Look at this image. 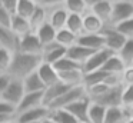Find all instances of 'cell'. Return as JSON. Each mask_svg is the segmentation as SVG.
<instances>
[{"instance_id": "1", "label": "cell", "mask_w": 133, "mask_h": 123, "mask_svg": "<svg viewBox=\"0 0 133 123\" xmlns=\"http://www.w3.org/2000/svg\"><path fill=\"white\" fill-rule=\"evenodd\" d=\"M40 64H42L40 56H32V54H24L17 51V53L13 54V60L9 72H7V76L10 79L23 82L27 76L37 72Z\"/></svg>"}, {"instance_id": "2", "label": "cell", "mask_w": 133, "mask_h": 123, "mask_svg": "<svg viewBox=\"0 0 133 123\" xmlns=\"http://www.w3.org/2000/svg\"><path fill=\"white\" fill-rule=\"evenodd\" d=\"M86 97V89L83 86H76V87H72L66 92L64 94H62L59 99H56L52 105L49 106V110H59V109H66L67 106L73 105L75 102Z\"/></svg>"}, {"instance_id": "3", "label": "cell", "mask_w": 133, "mask_h": 123, "mask_svg": "<svg viewBox=\"0 0 133 123\" xmlns=\"http://www.w3.org/2000/svg\"><path fill=\"white\" fill-rule=\"evenodd\" d=\"M132 17H133V2H130V0H116V2H113L110 26H117L119 23L126 22Z\"/></svg>"}, {"instance_id": "4", "label": "cell", "mask_w": 133, "mask_h": 123, "mask_svg": "<svg viewBox=\"0 0 133 123\" xmlns=\"http://www.w3.org/2000/svg\"><path fill=\"white\" fill-rule=\"evenodd\" d=\"M102 36L104 37V49H109L110 51L117 54L120 51V49L126 43V37L122 36L113 26H106L104 30L102 31Z\"/></svg>"}, {"instance_id": "5", "label": "cell", "mask_w": 133, "mask_h": 123, "mask_svg": "<svg viewBox=\"0 0 133 123\" xmlns=\"http://www.w3.org/2000/svg\"><path fill=\"white\" fill-rule=\"evenodd\" d=\"M87 4H89L90 13H93L97 19H100L106 26H110L113 2H110V0H93V2H87Z\"/></svg>"}, {"instance_id": "6", "label": "cell", "mask_w": 133, "mask_h": 123, "mask_svg": "<svg viewBox=\"0 0 133 123\" xmlns=\"http://www.w3.org/2000/svg\"><path fill=\"white\" fill-rule=\"evenodd\" d=\"M113 51H110L109 49H102L99 51H95L89 59L86 60L83 66H82V70H83V74L84 73H92V72H96V70H102L103 64L107 62L110 56H113Z\"/></svg>"}, {"instance_id": "7", "label": "cell", "mask_w": 133, "mask_h": 123, "mask_svg": "<svg viewBox=\"0 0 133 123\" xmlns=\"http://www.w3.org/2000/svg\"><path fill=\"white\" fill-rule=\"evenodd\" d=\"M24 87H23V82H20V80H15L12 79L9 83V86H7L6 92L3 93V96H2V99L0 100H4V102L10 103L12 106H15V107H17L19 103L22 102V99L24 97Z\"/></svg>"}, {"instance_id": "8", "label": "cell", "mask_w": 133, "mask_h": 123, "mask_svg": "<svg viewBox=\"0 0 133 123\" xmlns=\"http://www.w3.org/2000/svg\"><path fill=\"white\" fill-rule=\"evenodd\" d=\"M50 114V110L44 106L37 109H32V110L23 112L20 114H16L13 123H42L46 120Z\"/></svg>"}, {"instance_id": "9", "label": "cell", "mask_w": 133, "mask_h": 123, "mask_svg": "<svg viewBox=\"0 0 133 123\" xmlns=\"http://www.w3.org/2000/svg\"><path fill=\"white\" fill-rule=\"evenodd\" d=\"M42 51H43V46H42L40 40L37 39L36 33H30V34H27V36H24L20 39V43H19V53L42 57Z\"/></svg>"}, {"instance_id": "10", "label": "cell", "mask_w": 133, "mask_h": 123, "mask_svg": "<svg viewBox=\"0 0 133 123\" xmlns=\"http://www.w3.org/2000/svg\"><path fill=\"white\" fill-rule=\"evenodd\" d=\"M89 107H90V100H89V97L86 96V97H83V99L75 102L73 105L67 106L64 110L69 112L79 123H89V117H87V114H89Z\"/></svg>"}, {"instance_id": "11", "label": "cell", "mask_w": 133, "mask_h": 123, "mask_svg": "<svg viewBox=\"0 0 133 123\" xmlns=\"http://www.w3.org/2000/svg\"><path fill=\"white\" fill-rule=\"evenodd\" d=\"M66 49L60 47L56 42L50 43V44L43 46V51H42V62L47 63V64H55L63 57H66Z\"/></svg>"}, {"instance_id": "12", "label": "cell", "mask_w": 133, "mask_h": 123, "mask_svg": "<svg viewBox=\"0 0 133 123\" xmlns=\"http://www.w3.org/2000/svg\"><path fill=\"white\" fill-rule=\"evenodd\" d=\"M122 90L123 87L119 89H109L103 96H100L96 100H90L93 103L103 106L106 109H112V107H122Z\"/></svg>"}, {"instance_id": "13", "label": "cell", "mask_w": 133, "mask_h": 123, "mask_svg": "<svg viewBox=\"0 0 133 123\" xmlns=\"http://www.w3.org/2000/svg\"><path fill=\"white\" fill-rule=\"evenodd\" d=\"M67 19H69V13H67V10L64 9L63 2H62L60 4L57 6V7H55L52 11H49L47 22H49L50 24L53 26V29H55L56 31H59V30H63V29H66Z\"/></svg>"}, {"instance_id": "14", "label": "cell", "mask_w": 133, "mask_h": 123, "mask_svg": "<svg viewBox=\"0 0 133 123\" xmlns=\"http://www.w3.org/2000/svg\"><path fill=\"white\" fill-rule=\"evenodd\" d=\"M43 105V92L42 93H26L19 106L16 107V114H20L23 112L32 110V109L42 107Z\"/></svg>"}, {"instance_id": "15", "label": "cell", "mask_w": 133, "mask_h": 123, "mask_svg": "<svg viewBox=\"0 0 133 123\" xmlns=\"http://www.w3.org/2000/svg\"><path fill=\"white\" fill-rule=\"evenodd\" d=\"M19 43L20 39L13 33L12 29L0 27V47L15 54L19 51Z\"/></svg>"}, {"instance_id": "16", "label": "cell", "mask_w": 133, "mask_h": 123, "mask_svg": "<svg viewBox=\"0 0 133 123\" xmlns=\"http://www.w3.org/2000/svg\"><path fill=\"white\" fill-rule=\"evenodd\" d=\"M104 27L106 24L90 11L83 16V34H102Z\"/></svg>"}, {"instance_id": "17", "label": "cell", "mask_w": 133, "mask_h": 123, "mask_svg": "<svg viewBox=\"0 0 133 123\" xmlns=\"http://www.w3.org/2000/svg\"><path fill=\"white\" fill-rule=\"evenodd\" d=\"M69 89H72V87L67 86V85H64V83H62V82H57L56 85L50 86V87H46V90L43 92V105H44V107H49L56 99H59L62 94H64Z\"/></svg>"}, {"instance_id": "18", "label": "cell", "mask_w": 133, "mask_h": 123, "mask_svg": "<svg viewBox=\"0 0 133 123\" xmlns=\"http://www.w3.org/2000/svg\"><path fill=\"white\" fill-rule=\"evenodd\" d=\"M93 53H95L93 50H89V49L83 47V46H80V44H75L70 49H67L66 57L70 60H73L75 63H77L79 66H83L84 63H86V60L89 59Z\"/></svg>"}, {"instance_id": "19", "label": "cell", "mask_w": 133, "mask_h": 123, "mask_svg": "<svg viewBox=\"0 0 133 123\" xmlns=\"http://www.w3.org/2000/svg\"><path fill=\"white\" fill-rule=\"evenodd\" d=\"M37 74H39L40 80L43 82V85L46 86V87H50V86L56 85L57 82H60V80H59V74H57V72L55 70V67H53L52 64H47V63L42 62V64L39 66V69H37Z\"/></svg>"}, {"instance_id": "20", "label": "cell", "mask_w": 133, "mask_h": 123, "mask_svg": "<svg viewBox=\"0 0 133 123\" xmlns=\"http://www.w3.org/2000/svg\"><path fill=\"white\" fill-rule=\"evenodd\" d=\"M77 44L93 51H99L104 49V37L102 34H82L77 39Z\"/></svg>"}, {"instance_id": "21", "label": "cell", "mask_w": 133, "mask_h": 123, "mask_svg": "<svg viewBox=\"0 0 133 123\" xmlns=\"http://www.w3.org/2000/svg\"><path fill=\"white\" fill-rule=\"evenodd\" d=\"M23 87H24V93H42V92L46 90V86L40 80L37 72L32 73L23 80Z\"/></svg>"}, {"instance_id": "22", "label": "cell", "mask_w": 133, "mask_h": 123, "mask_svg": "<svg viewBox=\"0 0 133 123\" xmlns=\"http://www.w3.org/2000/svg\"><path fill=\"white\" fill-rule=\"evenodd\" d=\"M37 9V2L35 0H17V9H16V16L22 19L30 20L33 13Z\"/></svg>"}, {"instance_id": "23", "label": "cell", "mask_w": 133, "mask_h": 123, "mask_svg": "<svg viewBox=\"0 0 133 123\" xmlns=\"http://www.w3.org/2000/svg\"><path fill=\"white\" fill-rule=\"evenodd\" d=\"M130 119V113H127L123 107H112L107 109L104 123H127Z\"/></svg>"}, {"instance_id": "24", "label": "cell", "mask_w": 133, "mask_h": 123, "mask_svg": "<svg viewBox=\"0 0 133 123\" xmlns=\"http://www.w3.org/2000/svg\"><path fill=\"white\" fill-rule=\"evenodd\" d=\"M64 9L69 14H77V16H84L89 11V4L87 0H64L63 2Z\"/></svg>"}, {"instance_id": "25", "label": "cell", "mask_w": 133, "mask_h": 123, "mask_svg": "<svg viewBox=\"0 0 133 123\" xmlns=\"http://www.w3.org/2000/svg\"><path fill=\"white\" fill-rule=\"evenodd\" d=\"M124 69H126V66L123 64L120 57H119L117 54H113V56H110L109 59H107V62L103 64L102 72H104V73H107V74H122L124 72Z\"/></svg>"}, {"instance_id": "26", "label": "cell", "mask_w": 133, "mask_h": 123, "mask_svg": "<svg viewBox=\"0 0 133 123\" xmlns=\"http://www.w3.org/2000/svg\"><path fill=\"white\" fill-rule=\"evenodd\" d=\"M56 33H57V31L53 29V26L50 24L49 22H46L37 31H36V36L40 40L42 46H46V44H50V43L56 42Z\"/></svg>"}, {"instance_id": "27", "label": "cell", "mask_w": 133, "mask_h": 123, "mask_svg": "<svg viewBox=\"0 0 133 123\" xmlns=\"http://www.w3.org/2000/svg\"><path fill=\"white\" fill-rule=\"evenodd\" d=\"M10 29H12V31L19 37V39H22V37H24V36H27V34L33 33V31H32V27H30L29 20L22 19V17H19V16H15V17H13L12 27H10Z\"/></svg>"}, {"instance_id": "28", "label": "cell", "mask_w": 133, "mask_h": 123, "mask_svg": "<svg viewBox=\"0 0 133 123\" xmlns=\"http://www.w3.org/2000/svg\"><path fill=\"white\" fill-rule=\"evenodd\" d=\"M77 36H75V34L72 33V31H69L67 29H63V30H59L57 33H56V43H57L60 47L63 49H70L72 46L77 44Z\"/></svg>"}, {"instance_id": "29", "label": "cell", "mask_w": 133, "mask_h": 123, "mask_svg": "<svg viewBox=\"0 0 133 123\" xmlns=\"http://www.w3.org/2000/svg\"><path fill=\"white\" fill-rule=\"evenodd\" d=\"M47 17H49V13H47V11L44 10L43 7H40V6L37 4L36 11L33 13V16L30 17V20H29L30 27H32V31H33V33H36V31H37L39 29H40L42 26H43L44 23L47 22Z\"/></svg>"}, {"instance_id": "30", "label": "cell", "mask_w": 133, "mask_h": 123, "mask_svg": "<svg viewBox=\"0 0 133 123\" xmlns=\"http://www.w3.org/2000/svg\"><path fill=\"white\" fill-rule=\"evenodd\" d=\"M106 112H107L106 107L97 105V103L90 102L89 114H87V117H89V123H104Z\"/></svg>"}, {"instance_id": "31", "label": "cell", "mask_w": 133, "mask_h": 123, "mask_svg": "<svg viewBox=\"0 0 133 123\" xmlns=\"http://www.w3.org/2000/svg\"><path fill=\"white\" fill-rule=\"evenodd\" d=\"M107 77V73L102 70H96L92 72V73H84L83 74V87H92V86H96L99 83H104V79Z\"/></svg>"}, {"instance_id": "32", "label": "cell", "mask_w": 133, "mask_h": 123, "mask_svg": "<svg viewBox=\"0 0 133 123\" xmlns=\"http://www.w3.org/2000/svg\"><path fill=\"white\" fill-rule=\"evenodd\" d=\"M66 29L72 31L75 36L80 37L83 34V16H77V14H69V19L66 23Z\"/></svg>"}, {"instance_id": "33", "label": "cell", "mask_w": 133, "mask_h": 123, "mask_svg": "<svg viewBox=\"0 0 133 123\" xmlns=\"http://www.w3.org/2000/svg\"><path fill=\"white\" fill-rule=\"evenodd\" d=\"M117 56L120 57V60L123 62V64L126 67H132L133 66V39L126 40V43L120 49Z\"/></svg>"}, {"instance_id": "34", "label": "cell", "mask_w": 133, "mask_h": 123, "mask_svg": "<svg viewBox=\"0 0 133 123\" xmlns=\"http://www.w3.org/2000/svg\"><path fill=\"white\" fill-rule=\"evenodd\" d=\"M49 119H52L55 123H79L72 114L64 109H59V110H50Z\"/></svg>"}, {"instance_id": "35", "label": "cell", "mask_w": 133, "mask_h": 123, "mask_svg": "<svg viewBox=\"0 0 133 123\" xmlns=\"http://www.w3.org/2000/svg\"><path fill=\"white\" fill-rule=\"evenodd\" d=\"M122 107L133 116V86L123 87L122 90Z\"/></svg>"}, {"instance_id": "36", "label": "cell", "mask_w": 133, "mask_h": 123, "mask_svg": "<svg viewBox=\"0 0 133 123\" xmlns=\"http://www.w3.org/2000/svg\"><path fill=\"white\" fill-rule=\"evenodd\" d=\"M55 70L59 73H64V72H70V70H76V69H82V66H79L77 63H75L73 60L67 59V57H63L62 60H59L57 63L53 64Z\"/></svg>"}, {"instance_id": "37", "label": "cell", "mask_w": 133, "mask_h": 123, "mask_svg": "<svg viewBox=\"0 0 133 123\" xmlns=\"http://www.w3.org/2000/svg\"><path fill=\"white\" fill-rule=\"evenodd\" d=\"M12 60H13V53L0 47V73L2 74H7L10 64H12Z\"/></svg>"}, {"instance_id": "38", "label": "cell", "mask_w": 133, "mask_h": 123, "mask_svg": "<svg viewBox=\"0 0 133 123\" xmlns=\"http://www.w3.org/2000/svg\"><path fill=\"white\" fill-rule=\"evenodd\" d=\"M113 27H115L116 30L122 34V36L126 37L127 40L133 39V17H132V19H129V20H126V22L119 23L117 26H113Z\"/></svg>"}, {"instance_id": "39", "label": "cell", "mask_w": 133, "mask_h": 123, "mask_svg": "<svg viewBox=\"0 0 133 123\" xmlns=\"http://www.w3.org/2000/svg\"><path fill=\"white\" fill-rule=\"evenodd\" d=\"M13 17H15V16H12L10 13H7L3 7H0V27L10 29V27H12Z\"/></svg>"}, {"instance_id": "40", "label": "cell", "mask_w": 133, "mask_h": 123, "mask_svg": "<svg viewBox=\"0 0 133 123\" xmlns=\"http://www.w3.org/2000/svg\"><path fill=\"white\" fill-rule=\"evenodd\" d=\"M0 114L15 117L16 116V107H15V106H12L10 103L4 102V100H0Z\"/></svg>"}, {"instance_id": "41", "label": "cell", "mask_w": 133, "mask_h": 123, "mask_svg": "<svg viewBox=\"0 0 133 123\" xmlns=\"http://www.w3.org/2000/svg\"><path fill=\"white\" fill-rule=\"evenodd\" d=\"M122 85H123V87L133 86V66L132 67H126L124 72L122 73Z\"/></svg>"}, {"instance_id": "42", "label": "cell", "mask_w": 133, "mask_h": 123, "mask_svg": "<svg viewBox=\"0 0 133 123\" xmlns=\"http://www.w3.org/2000/svg\"><path fill=\"white\" fill-rule=\"evenodd\" d=\"M2 7L10 13L12 16H16V9H17V0H2Z\"/></svg>"}, {"instance_id": "43", "label": "cell", "mask_w": 133, "mask_h": 123, "mask_svg": "<svg viewBox=\"0 0 133 123\" xmlns=\"http://www.w3.org/2000/svg\"><path fill=\"white\" fill-rule=\"evenodd\" d=\"M10 80H12V79H10L7 74H0V99H2L3 93L6 92V89H7V86H9Z\"/></svg>"}, {"instance_id": "44", "label": "cell", "mask_w": 133, "mask_h": 123, "mask_svg": "<svg viewBox=\"0 0 133 123\" xmlns=\"http://www.w3.org/2000/svg\"><path fill=\"white\" fill-rule=\"evenodd\" d=\"M15 120V117L12 116H3V114H0V123H12Z\"/></svg>"}, {"instance_id": "45", "label": "cell", "mask_w": 133, "mask_h": 123, "mask_svg": "<svg viewBox=\"0 0 133 123\" xmlns=\"http://www.w3.org/2000/svg\"><path fill=\"white\" fill-rule=\"evenodd\" d=\"M42 123H55V122H53L52 119H49V117H47V119H46V120H43Z\"/></svg>"}, {"instance_id": "46", "label": "cell", "mask_w": 133, "mask_h": 123, "mask_svg": "<svg viewBox=\"0 0 133 123\" xmlns=\"http://www.w3.org/2000/svg\"><path fill=\"white\" fill-rule=\"evenodd\" d=\"M127 123H133V116H130V119L127 120Z\"/></svg>"}, {"instance_id": "47", "label": "cell", "mask_w": 133, "mask_h": 123, "mask_svg": "<svg viewBox=\"0 0 133 123\" xmlns=\"http://www.w3.org/2000/svg\"><path fill=\"white\" fill-rule=\"evenodd\" d=\"M0 74H2V73H0Z\"/></svg>"}, {"instance_id": "48", "label": "cell", "mask_w": 133, "mask_h": 123, "mask_svg": "<svg viewBox=\"0 0 133 123\" xmlns=\"http://www.w3.org/2000/svg\"><path fill=\"white\" fill-rule=\"evenodd\" d=\"M12 123H13V122H12Z\"/></svg>"}]
</instances>
